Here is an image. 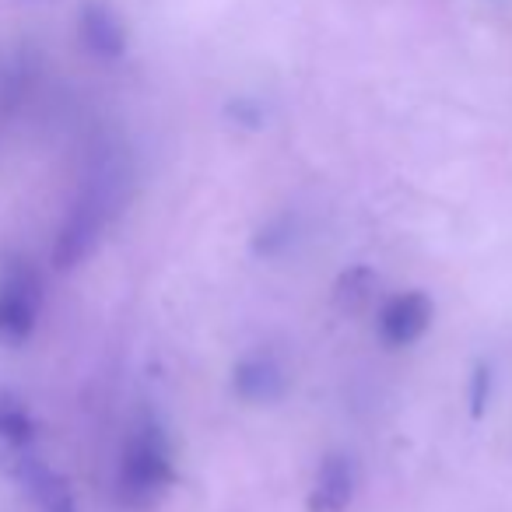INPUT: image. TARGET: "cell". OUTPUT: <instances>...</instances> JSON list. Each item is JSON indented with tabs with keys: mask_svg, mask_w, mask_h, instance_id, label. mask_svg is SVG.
I'll use <instances>...</instances> for the list:
<instances>
[{
	"mask_svg": "<svg viewBox=\"0 0 512 512\" xmlns=\"http://www.w3.org/2000/svg\"><path fill=\"white\" fill-rule=\"evenodd\" d=\"M120 204H123V169L116 165V158H99L88 169V176L81 179L78 193L67 204V214L57 228V239H53L50 260L60 274L81 267L95 253L106 228L113 225Z\"/></svg>",
	"mask_w": 512,
	"mask_h": 512,
	"instance_id": "6da1fadb",
	"label": "cell"
},
{
	"mask_svg": "<svg viewBox=\"0 0 512 512\" xmlns=\"http://www.w3.org/2000/svg\"><path fill=\"white\" fill-rule=\"evenodd\" d=\"M172 481H176V467H172L169 435L155 418H141L123 442L120 467H116V502L130 512H151L169 495Z\"/></svg>",
	"mask_w": 512,
	"mask_h": 512,
	"instance_id": "7a4b0ae2",
	"label": "cell"
},
{
	"mask_svg": "<svg viewBox=\"0 0 512 512\" xmlns=\"http://www.w3.org/2000/svg\"><path fill=\"white\" fill-rule=\"evenodd\" d=\"M43 316V274L25 253L0 260V348H22Z\"/></svg>",
	"mask_w": 512,
	"mask_h": 512,
	"instance_id": "3957f363",
	"label": "cell"
},
{
	"mask_svg": "<svg viewBox=\"0 0 512 512\" xmlns=\"http://www.w3.org/2000/svg\"><path fill=\"white\" fill-rule=\"evenodd\" d=\"M8 481H15L32 498V505L39 512H78V502H74V491L67 484V477L57 467H50L39 449L11 470Z\"/></svg>",
	"mask_w": 512,
	"mask_h": 512,
	"instance_id": "277c9868",
	"label": "cell"
},
{
	"mask_svg": "<svg viewBox=\"0 0 512 512\" xmlns=\"http://www.w3.org/2000/svg\"><path fill=\"white\" fill-rule=\"evenodd\" d=\"M428 327H432V299L425 292H400L379 309V337L390 348L421 341Z\"/></svg>",
	"mask_w": 512,
	"mask_h": 512,
	"instance_id": "5b68a950",
	"label": "cell"
},
{
	"mask_svg": "<svg viewBox=\"0 0 512 512\" xmlns=\"http://www.w3.org/2000/svg\"><path fill=\"white\" fill-rule=\"evenodd\" d=\"M232 390H235V397H242L246 404H274V400L285 397L288 372L274 355L256 351V355H246L232 369Z\"/></svg>",
	"mask_w": 512,
	"mask_h": 512,
	"instance_id": "8992f818",
	"label": "cell"
},
{
	"mask_svg": "<svg viewBox=\"0 0 512 512\" xmlns=\"http://www.w3.org/2000/svg\"><path fill=\"white\" fill-rule=\"evenodd\" d=\"M39 449V428L29 407L11 393H0V474L8 477L29 453Z\"/></svg>",
	"mask_w": 512,
	"mask_h": 512,
	"instance_id": "52a82bcc",
	"label": "cell"
},
{
	"mask_svg": "<svg viewBox=\"0 0 512 512\" xmlns=\"http://www.w3.org/2000/svg\"><path fill=\"white\" fill-rule=\"evenodd\" d=\"M78 36L85 50L99 60H120L127 53V29L116 8H109L106 0H88L78 15Z\"/></svg>",
	"mask_w": 512,
	"mask_h": 512,
	"instance_id": "ba28073f",
	"label": "cell"
},
{
	"mask_svg": "<svg viewBox=\"0 0 512 512\" xmlns=\"http://www.w3.org/2000/svg\"><path fill=\"white\" fill-rule=\"evenodd\" d=\"M355 498V463L348 456H327L309 491V512H344Z\"/></svg>",
	"mask_w": 512,
	"mask_h": 512,
	"instance_id": "9c48e42d",
	"label": "cell"
},
{
	"mask_svg": "<svg viewBox=\"0 0 512 512\" xmlns=\"http://www.w3.org/2000/svg\"><path fill=\"white\" fill-rule=\"evenodd\" d=\"M491 397V369L488 365H477L474 369V386H470V404H474V418L484 414V404Z\"/></svg>",
	"mask_w": 512,
	"mask_h": 512,
	"instance_id": "30bf717a",
	"label": "cell"
}]
</instances>
